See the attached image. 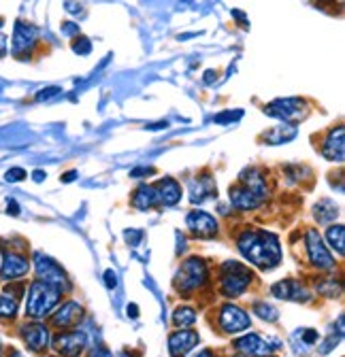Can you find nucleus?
Returning <instances> with one entry per match:
<instances>
[{
  "label": "nucleus",
  "instance_id": "5fc2aeb1",
  "mask_svg": "<svg viewBox=\"0 0 345 357\" xmlns=\"http://www.w3.org/2000/svg\"><path fill=\"white\" fill-rule=\"evenodd\" d=\"M0 28H3V17H0Z\"/></svg>",
  "mask_w": 345,
  "mask_h": 357
},
{
  "label": "nucleus",
  "instance_id": "7c9ffc66",
  "mask_svg": "<svg viewBox=\"0 0 345 357\" xmlns=\"http://www.w3.org/2000/svg\"><path fill=\"white\" fill-rule=\"evenodd\" d=\"M316 287H318V291H320L322 296H326V298H335V296L341 294V283L335 281V279H326V283H320V285H316Z\"/></svg>",
  "mask_w": 345,
  "mask_h": 357
},
{
  "label": "nucleus",
  "instance_id": "a18cd8bd",
  "mask_svg": "<svg viewBox=\"0 0 345 357\" xmlns=\"http://www.w3.org/2000/svg\"><path fill=\"white\" fill-rule=\"evenodd\" d=\"M126 312H128V317H133V319H137V317H139V306H137V304H128Z\"/></svg>",
  "mask_w": 345,
  "mask_h": 357
},
{
  "label": "nucleus",
  "instance_id": "dca6fc26",
  "mask_svg": "<svg viewBox=\"0 0 345 357\" xmlns=\"http://www.w3.org/2000/svg\"><path fill=\"white\" fill-rule=\"evenodd\" d=\"M200 336L198 332L192 330H179V332H172L168 336V349L172 357H184L190 349H194L198 344Z\"/></svg>",
  "mask_w": 345,
  "mask_h": 357
},
{
  "label": "nucleus",
  "instance_id": "ea45409f",
  "mask_svg": "<svg viewBox=\"0 0 345 357\" xmlns=\"http://www.w3.org/2000/svg\"><path fill=\"white\" fill-rule=\"evenodd\" d=\"M154 172H156L154 168H135V170H131V176L137 178V176H147V174H154Z\"/></svg>",
  "mask_w": 345,
  "mask_h": 357
},
{
  "label": "nucleus",
  "instance_id": "2f4dec72",
  "mask_svg": "<svg viewBox=\"0 0 345 357\" xmlns=\"http://www.w3.org/2000/svg\"><path fill=\"white\" fill-rule=\"evenodd\" d=\"M60 94H62V89L56 87V85H52V87H45V89H41V92H36L34 100H36V102H47V100L58 98Z\"/></svg>",
  "mask_w": 345,
  "mask_h": 357
},
{
  "label": "nucleus",
  "instance_id": "09e8293b",
  "mask_svg": "<svg viewBox=\"0 0 345 357\" xmlns=\"http://www.w3.org/2000/svg\"><path fill=\"white\" fill-rule=\"evenodd\" d=\"M9 215H20V204L15 200H9V206H7Z\"/></svg>",
  "mask_w": 345,
  "mask_h": 357
},
{
  "label": "nucleus",
  "instance_id": "c85d7f7f",
  "mask_svg": "<svg viewBox=\"0 0 345 357\" xmlns=\"http://www.w3.org/2000/svg\"><path fill=\"white\" fill-rule=\"evenodd\" d=\"M254 315H258L265 321H277L279 319V310L275 306L267 304V302H256L254 304Z\"/></svg>",
  "mask_w": 345,
  "mask_h": 357
},
{
  "label": "nucleus",
  "instance_id": "bb28decb",
  "mask_svg": "<svg viewBox=\"0 0 345 357\" xmlns=\"http://www.w3.org/2000/svg\"><path fill=\"white\" fill-rule=\"evenodd\" d=\"M17 308H20V302L15 298H11L9 294L0 296V319H15Z\"/></svg>",
  "mask_w": 345,
  "mask_h": 357
},
{
  "label": "nucleus",
  "instance_id": "4be33fe9",
  "mask_svg": "<svg viewBox=\"0 0 345 357\" xmlns=\"http://www.w3.org/2000/svg\"><path fill=\"white\" fill-rule=\"evenodd\" d=\"M156 194H158V204L172 206L182 200V185L175 181V178H162V181L156 185Z\"/></svg>",
  "mask_w": 345,
  "mask_h": 357
},
{
  "label": "nucleus",
  "instance_id": "b1692460",
  "mask_svg": "<svg viewBox=\"0 0 345 357\" xmlns=\"http://www.w3.org/2000/svg\"><path fill=\"white\" fill-rule=\"evenodd\" d=\"M156 204H158L156 185H147V183L139 185L137 192H135V196H133V206L139 208V211H147V208H152Z\"/></svg>",
  "mask_w": 345,
  "mask_h": 357
},
{
  "label": "nucleus",
  "instance_id": "6ab92c4d",
  "mask_svg": "<svg viewBox=\"0 0 345 357\" xmlns=\"http://www.w3.org/2000/svg\"><path fill=\"white\" fill-rule=\"evenodd\" d=\"M271 294L279 300H296V302H305L309 300V291L300 285L298 281H277L271 287Z\"/></svg>",
  "mask_w": 345,
  "mask_h": 357
},
{
  "label": "nucleus",
  "instance_id": "a878e982",
  "mask_svg": "<svg viewBox=\"0 0 345 357\" xmlns=\"http://www.w3.org/2000/svg\"><path fill=\"white\" fill-rule=\"evenodd\" d=\"M326 238H328V245L332 249H337L339 255H343V251H345V230H343V226H330L326 230Z\"/></svg>",
  "mask_w": 345,
  "mask_h": 357
},
{
  "label": "nucleus",
  "instance_id": "72a5a7b5",
  "mask_svg": "<svg viewBox=\"0 0 345 357\" xmlns=\"http://www.w3.org/2000/svg\"><path fill=\"white\" fill-rule=\"evenodd\" d=\"M60 32H62L64 36H68V38H75L77 34H81V28H79L75 22H64L62 28H60Z\"/></svg>",
  "mask_w": 345,
  "mask_h": 357
},
{
  "label": "nucleus",
  "instance_id": "603ef678",
  "mask_svg": "<svg viewBox=\"0 0 345 357\" xmlns=\"http://www.w3.org/2000/svg\"><path fill=\"white\" fill-rule=\"evenodd\" d=\"M7 357H24V355H22V353H20V351H17V349H11V351H9V355H7Z\"/></svg>",
  "mask_w": 345,
  "mask_h": 357
},
{
  "label": "nucleus",
  "instance_id": "3c124183",
  "mask_svg": "<svg viewBox=\"0 0 345 357\" xmlns=\"http://www.w3.org/2000/svg\"><path fill=\"white\" fill-rule=\"evenodd\" d=\"M168 123L166 121H160V123H152V126H147L149 130H162V128H166Z\"/></svg>",
  "mask_w": 345,
  "mask_h": 357
},
{
  "label": "nucleus",
  "instance_id": "1a4fd4ad",
  "mask_svg": "<svg viewBox=\"0 0 345 357\" xmlns=\"http://www.w3.org/2000/svg\"><path fill=\"white\" fill-rule=\"evenodd\" d=\"M218 321H220V328L226 334H237V332H243V330H247L251 326V319H249L247 312L243 308L235 306V304H224L220 308Z\"/></svg>",
  "mask_w": 345,
  "mask_h": 357
},
{
  "label": "nucleus",
  "instance_id": "c756f323",
  "mask_svg": "<svg viewBox=\"0 0 345 357\" xmlns=\"http://www.w3.org/2000/svg\"><path fill=\"white\" fill-rule=\"evenodd\" d=\"M71 47L77 56H88L92 52V40L88 36H83V34H77L71 43Z\"/></svg>",
  "mask_w": 345,
  "mask_h": 357
},
{
  "label": "nucleus",
  "instance_id": "473e14b6",
  "mask_svg": "<svg viewBox=\"0 0 345 357\" xmlns=\"http://www.w3.org/2000/svg\"><path fill=\"white\" fill-rule=\"evenodd\" d=\"M26 176H28V174H26L24 168L13 166V168H9V170L5 172V181H7V183H20V181H24Z\"/></svg>",
  "mask_w": 345,
  "mask_h": 357
},
{
  "label": "nucleus",
  "instance_id": "aec40b11",
  "mask_svg": "<svg viewBox=\"0 0 345 357\" xmlns=\"http://www.w3.org/2000/svg\"><path fill=\"white\" fill-rule=\"evenodd\" d=\"M239 183L249 188L251 192H256L260 198L267 200L269 196V190H267V178H265V172L260 168H245L241 174H239Z\"/></svg>",
  "mask_w": 345,
  "mask_h": 357
},
{
  "label": "nucleus",
  "instance_id": "ddd939ff",
  "mask_svg": "<svg viewBox=\"0 0 345 357\" xmlns=\"http://www.w3.org/2000/svg\"><path fill=\"white\" fill-rule=\"evenodd\" d=\"M20 332H22V338L28 344V349H32L34 353H41V351H45L50 347V330H47V326L34 321V324L24 326Z\"/></svg>",
  "mask_w": 345,
  "mask_h": 357
},
{
  "label": "nucleus",
  "instance_id": "0eeeda50",
  "mask_svg": "<svg viewBox=\"0 0 345 357\" xmlns=\"http://www.w3.org/2000/svg\"><path fill=\"white\" fill-rule=\"evenodd\" d=\"M34 271H36V277L38 281H45L50 285H56L60 287L62 291L68 287V281H66V275L62 268L50 259L47 255H43V253H34Z\"/></svg>",
  "mask_w": 345,
  "mask_h": 357
},
{
  "label": "nucleus",
  "instance_id": "6e6552de",
  "mask_svg": "<svg viewBox=\"0 0 345 357\" xmlns=\"http://www.w3.org/2000/svg\"><path fill=\"white\" fill-rule=\"evenodd\" d=\"M305 247H307L309 261L318 268V271H332V268H335V257L324 247L318 230H307V234H305Z\"/></svg>",
  "mask_w": 345,
  "mask_h": 357
},
{
  "label": "nucleus",
  "instance_id": "f3484780",
  "mask_svg": "<svg viewBox=\"0 0 345 357\" xmlns=\"http://www.w3.org/2000/svg\"><path fill=\"white\" fill-rule=\"evenodd\" d=\"M263 202H265V198H260L256 192H251L249 188H245L241 183L230 188V204L239 211H254Z\"/></svg>",
  "mask_w": 345,
  "mask_h": 357
},
{
  "label": "nucleus",
  "instance_id": "7ed1b4c3",
  "mask_svg": "<svg viewBox=\"0 0 345 357\" xmlns=\"http://www.w3.org/2000/svg\"><path fill=\"white\" fill-rule=\"evenodd\" d=\"M251 273L249 268H245L239 261H224L222 275H220V291L224 298H239L241 294L247 291L251 283Z\"/></svg>",
  "mask_w": 345,
  "mask_h": 357
},
{
  "label": "nucleus",
  "instance_id": "20e7f679",
  "mask_svg": "<svg viewBox=\"0 0 345 357\" xmlns=\"http://www.w3.org/2000/svg\"><path fill=\"white\" fill-rule=\"evenodd\" d=\"M177 289L182 294H190L200 289L207 283V264L200 257H190L182 264L179 273H177Z\"/></svg>",
  "mask_w": 345,
  "mask_h": 357
},
{
  "label": "nucleus",
  "instance_id": "f257e3e1",
  "mask_svg": "<svg viewBox=\"0 0 345 357\" xmlns=\"http://www.w3.org/2000/svg\"><path fill=\"white\" fill-rule=\"evenodd\" d=\"M237 245L241 255L258 268H273L281 259L279 238L267 230H245Z\"/></svg>",
  "mask_w": 345,
  "mask_h": 357
},
{
  "label": "nucleus",
  "instance_id": "a211bd4d",
  "mask_svg": "<svg viewBox=\"0 0 345 357\" xmlns=\"http://www.w3.org/2000/svg\"><path fill=\"white\" fill-rule=\"evenodd\" d=\"M81 315H83L81 304L68 300V302H64V304L56 310V315L52 317V324H54L56 328H60V330H66V328L77 326L79 319H81Z\"/></svg>",
  "mask_w": 345,
  "mask_h": 357
},
{
  "label": "nucleus",
  "instance_id": "f704fd0d",
  "mask_svg": "<svg viewBox=\"0 0 345 357\" xmlns=\"http://www.w3.org/2000/svg\"><path fill=\"white\" fill-rule=\"evenodd\" d=\"M241 117H243V111H241V109H237L235 113H233V111H228V113L218 115V117H215V121H218V123H226V121H237V119H241Z\"/></svg>",
  "mask_w": 345,
  "mask_h": 357
},
{
  "label": "nucleus",
  "instance_id": "c9c22d12",
  "mask_svg": "<svg viewBox=\"0 0 345 357\" xmlns=\"http://www.w3.org/2000/svg\"><path fill=\"white\" fill-rule=\"evenodd\" d=\"M300 340H303L307 347H311L314 342H318V332L316 330H303L300 332Z\"/></svg>",
  "mask_w": 345,
  "mask_h": 357
},
{
  "label": "nucleus",
  "instance_id": "de8ad7c7",
  "mask_svg": "<svg viewBox=\"0 0 345 357\" xmlns=\"http://www.w3.org/2000/svg\"><path fill=\"white\" fill-rule=\"evenodd\" d=\"M215 79H218V73H215V70H207V73H205V79H203V81H205L207 85H211V83H213Z\"/></svg>",
  "mask_w": 345,
  "mask_h": 357
},
{
  "label": "nucleus",
  "instance_id": "a19ab883",
  "mask_svg": "<svg viewBox=\"0 0 345 357\" xmlns=\"http://www.w3.org/2000/svg\"><path fill=\"white\" fill-rule=\"evenodd\" d=\"M66 11H68V13H73V15H79V13H83L81 5L73 3V0H66Z\"/></svg>",
  "mask_w": 345,
  "mask_h": 357
},
{
  "label": "nucleus",
  "instance_id": "58836bf2",
  "mask_svg": "<svg viewBox=\"0 0 345 357\" xmlns=\"http://www.w3.org/2000/svg\"><path fill=\"white\" fill-rule=\"evenodd\" d=\"M105 285H107L109 289H113V287L117 285V275H115L113 271H107V273H105Z\"/></svg>",
  "mask_w": 345,
  "mask_h": 357
},
{
  "label": "nucleus",
  "instance_id": "9d476101",
  "mask_svg": "<svg viewBox=\"0 0 345 357\" xmlns=\"http://www.w3.org/2000/svg\"><path fill=\"white\" fill-rule=\"evenodd\" d=\"M28 271H30V261H28V257L24 253L5 251L3 264H0V279H3V281L22 279L24 275H28Z\"/></svg>",
  "mask_w": 345,
  "mask_h": 357
},
{
  "label": "nucleus",
  "instance_id": "39448f33",
  "mask_svg": "<svg viewBox=\"0 0 345 357\" xmlns=\"http://www.w3.org/2000/svg\"><path fill=\"white\" fill-rule=\"evenodd\" d=\"M38 45V30L34 24L17 20L13 28V38H11V54L17 60H26L32 56L34 47Z\"/></svg>",
  "mask_w": 345,
  "mask_h": 357
},
{
  "label": "nucleus",
  "instance_id": "cd10ccee",
  "mask_svg": "<svg viewBox=\"0 0 345 357\" xmlns=\"http://www.w3.org/2000/svg\"><path fill=\"white\" fill-rule=\"evenodd\" d=\"M172 321H175V326H179V328L194 326L196 324V310L190 306H179L175 310V315H172Z\"/></svg>",
  "mask_w": 345,
  "mask_h": 357
},
{
  "label": "nucleus",
  "instance_id": "c03bdc74",
  "mask_svg": "<svg viewBox=\"0 0 345 357\" xmlns=\"http://www.w3.org/2000/svg\"><path fill=\"white\" fill-rule=\"evenodd\" d=\"M75 176H77V170H68V172H64V174L60 176V181H62V183H73V181H75Z\"/></svg>",
  "mask_w": 345,
  "mask_h": 357
},
{
  "label": "nucleus",
  "instance_id": "4c0bfd02",
  "mask_svg": "<svg viewBox=\"0 0 345 357\" xmlns=\"http://www.w3.org/2000/svg\"><path fill=\"white\" fill-rule=\"evenodd\" d=\"M339 338H341V334H337V336L332 334V336H330V338H328V340H326V342L320 347V351H322V353H330V351H332V347L339 342Z\"/></svg>",
  "mask_w": 345,
  "mask_h": 357
},
{
  "label": "nucleus",
  "instance_id": "79ce46f5",
  "mask_svg": "<svg viewBox=\"0 0 345 357\" xmlns=\"http://www.w3.org/2000/svg\"><path fill=\"white\" fill-rule=\"evenodd\" d=\"M7 34H3V32H0V58H5L7 56Z\"/></svg>",
  "mask_w": 345,
  "mask_h": 357
},
{
  "label": "nucleus",
  "instance_id": "2eb2a0df",
  "mask_svg": "<svg viewBox=\"0 0 345 357\" xmlns=\"http://www.w3.org/2000/svg\"><path fill=\"white\" fill-rule=\"evenodd\" d=\"M343 134H345L343 126H337V128H332V130L326 134V139H324V143H322V155H324L326 160L337 162V164L343 162V158H345Z\"/></svg>",
  "mask_w": 345,
  "mask_h": 357
},
{
  "label": "nucleus",
  "instance_id": "4468645a",
  "mask_svg": "<svg viewBox=\"0 0 345 357\" xmlns=\"http://www.w3.org/2000/svg\"><path fill=\"white\" fill-rule=\"evenodd\" d=\"M186 223H188V228L200 238H211V236H215V232H218V221L205 211H192L186 217Z\"/></svg>",
  "mask_w": 345,
  "mask_h": 357
},
{
  "label": "nucleus",
  "instance_id": "e433bc0d",
  "mask_svg": "<svg viewBox=\"0 0 345 357\" xmlns=\"http://www.w3.org/2000/svg\"><path fill=\"white\" fill-rule=\"evenodd\" d=\"M141 236H143L141 230H131V232H126V234H124V238H126L128 245H137V243L141 241Z\"/></svg>",
  "mask_w": 345,
  "mask_h": 357
},
{
  "label": "nucleus",
  "instance_id": "6e6d98bb",
  "mask_svg": "<svg viewBox=\"0 0 345 357\" xmlns=\"http://www.w3.org/2000/svg\"><path fill=\"white\" fill-rule=\"evenodd\" d=\"M237 357H249V355H237Z\"/></svg>",
  "mask_w": 345,
  "mask_h": 357
},
{
  "label": "nucleus",
  "instance_id": "37998d69",
  "mask_svg": "<svg viewBox=\"0 0 345 357\" xmlns=\"http://www.w3.org/2000/svg\"><path fill=\"white\" fill-rule=\"evenodd\" d=\"M32 178H34V183H43L47 178V172L45 170H34L32 172Z\"/></svg>",
  "mask_w": 345,
  "mask_h": 357
},
{
  "label": "nucleus",
  "instance_id": "8fccbe9b",
  "mask_svg": "<svg viewBox=\"0 0 345 357\" xmlns=\"http://www.w3.org/2000/svg\"><path fill=\"white\" fill-rule=\"evenodd\" d=\"M194 357H215V353L209 351V349H203V351H198V355H194Z\"/></svg>",
  "mask_w": 345,
  "mask_h": 357
},
{
  "label": "nucleus",
  "instance_id": "393cba45",
  "mask_svg": "<svg viewBox=\"0 0 345 357\" xmlns=\"http://www.w3.org/2000/svg\"><path fill=\"white\" fill-rule=\"evenodd\" d=\"M314 215H316V219H318V223H330V221H335L337 219V215H339V206L335 204V200H330V198H322L316 206H314Z\"/></svg>",
  "mask_w": 345,
  "mask_h": 357
},
{
  "label": "nucleus",
  "instance_id": "412c9836",
  "mask_svg": "<svg viewBox=\"0 0 345 357\" xmlns=\"http://www.w3.org/2000/svg\"><path fill=\"white\" fill-rule=\"evenodd\" d=\"M211 196H218V188H215L211 176H196L190 181V200L194 204L205 202Z\"/></svg>",
  "mask_w": 345,
  "mask_h": 357
},
{
  "label": "nucleus",
  "instance_id": "5701e85b",
  "mask_svg": "<svg viewBox=\"0 0 345 357\" xmlns=\"http://www.w3.org/2000/svg\"><path fill=\"white\" fill-rule=\"evenodd\" d=\"M294 137H296V126H288L284 121V126H277V128L265 132L263 141L269 143V145H284V143H290Z\"/></svg>",
  "mask_w": 345,
  "mask_h": 357
},
{
  "label": "nucleus",
  "instance_id": "f8f14e48",
  "mask_svg": "<svg viewBox=\"0 0 345 357\" xmlns=\"http://www.w3.org/2000/svg\"><path fill=\"white\" fill-rule=\"evenodd\" d=\"M54 349L62 357H77L85 349V334L83 332H64L54 338Z\"/></svg>",
  "mask_w": 345,
  "mask_h": 357
},
{
  "label": "nucleus",
  "instance_id": "49530a36",
  "mask_svg": "<svg viewBox=\"0 0 345 357\" xmlns=\"http://www.w3.org/2000/svg\"><path fill=\"white\" fill-rule=\"evenodd\" d=\"M233 17H235V20H239L243 28H249V22L245 20V15H243L241 11H237V9H235V11H233Z\"/></svg>",
  "mask_w": 345,
  "mask_h": 357
},
{
  "label": "nucleus",
  "instance_id": "9b49d317",
  "mask_svg": "<svg viewBox=\"0 0 345 357\" xmlns=\"http://www.w3.org/2000/svg\"><path fill=\"white\" fill-rule=\"evenodd\" d=\"M277 347H279L277 340L267 342L265 338H260L258 334H245V336L235 340V349L241 351L243 355H267V353L275 351Z\"/></svg>",
  "mask_w": 345,
  "mask_h": 357
},
{
  "label": "nucleus",
  "instance_id": "423d86ee",
  "mask_svg": "<svg viewBox=\"0 0 345 357\" xmlns=\"http://www.w3.org/2000/svg\"><path fill=\"white\" fill-rule=\"evenodd\" d=\"M307 102L303 98H277L265 107V115L281 119V121H296L305 117Z\"/></svg>",
  "mask_w": 345,
  "mask_h": 357
},
{
  "label": "nucleus",
  "instance_id": "864d4df0",
  "mask_svg": "<svg viewBox=\"0 0 345 357\" xmlns=\"http://www.w3.org/2000/svg\"><path fill=\"white\" fill-rule=\"evenodd\" d=\"M117 357H133V353H128V351H122V353H119Z\"/></svg>",
  "mask_w": 345,
  "mask_h": 357
},
{
  "label": "nucleus",
  "instance_id": "f03ea898",
  "mask_svg": "<svg viewBox=\"0 0 345 357\" xmlns=\"http://www.w3.org/2000/svg\"><path fill=\"white\" fill-rule=\"evenodd\" d=\"M62 298V289L56 285H50L45 281H32L28 289V302H26V315L34 321L45 319L50 312L58 306Z\"/></svg>",
  "mask_w": 345,
  "mask_h": 357
}]
</instances>
